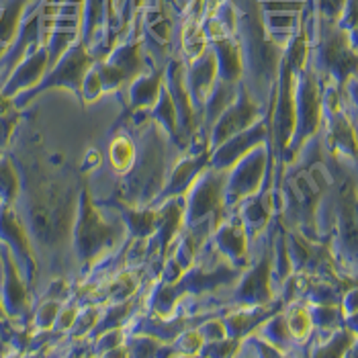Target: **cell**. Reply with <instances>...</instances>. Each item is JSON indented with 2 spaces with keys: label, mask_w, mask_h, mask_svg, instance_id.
Masks as SVG:
<instances>
[{
  "label": "cell",
  "mask_w": 358,
  "mask_h": 358,
  "mask_svg": "<svg viewBox=\"0 0 358 358\" xmlns=\"http://www.w3.org/2000/svg\"><path fill=\"white\" fill-rule=\"evenodd\" d=\"M168 176V154L162 127L152 121L139 136L136 160L125 172L121 201L131 207H145L160 194Z\"/></svg>",
  "instance_id": "6da1fadb"
},
{
  "label": "cell",
  "mask_w": 358,
  "mask_h": 358,
  "mask_svg": "<svg viewBox=\"0 0 358 358\" xmlns=\"http://www.w3.org/2000/svg\"><path fill=\"white\" fill-rule=\"evenodd\" d=\"M125 231V223L109 221L96 209L88 189L78 193V207L72 223V246L80 264L92 266L103 258L109 250L119 244L121 234Z\"/></svg>",
  "instance_id": "7a4b0ae2"
},
{
  "label": "cell",
  "mask_w": 358,
  "mask_h": 358,
  "mask_svg": "<svg viewBox=\"0 0 358 358\" xmlns=\"http://www.w3.org/2000/svg\"><path fill=\"white\" fill-rule=\"evenodd\" d=\"M313 27L317 45L315 52L309 50V57L315 62V72H326L338 86L348 84V78L357 72V41L336 21L320 19L317 13Z\"/></svg>",
  "instance_id": "3957f363"
},
{
  "label": "cell",
  "mask_w": 358,
  "mask_h": 358,
  "mask_svg": "<svg viewBox=\"0 0 358 358\" xmlns=\"http://www.w3.org/2000/svg\"><path fill=\"white\" fill-rule=\"evenodd\" d=\"M227 170H217L207 166L185 193V227L199 229L209 227L211 231L221 221L225 207L223 191H225Z\"/></svg>",
  "instance_id": "277c9868"
},
{
  "label": "cell",
  "mask_w": 358,
  "mask_h": 358,
  "mask_svg": "<svg viewBox=\"0 0 358 358\" xmlns=\"http://www.w3.org/2000/svg\"><path fill=\"white\" fill-rule=\"evenodd\" d=\"M94 62H96V55L78 39L76 43H72L64 54L57 57V62L45 72V76L39 83L31 86L29 90L15 94L10 101L17 109H23L35 96H39L41 92L52 90V88H70L80 99V86H83L84 74L90 70V66Z\"/></svg>",
  "instance_id": "5b68a950"
},
{
  "label": "cell",
  "mask_w": 358,
  "mask_h": 358,
  "mask_svg": "<svg viewBox=\"0 0 358 358\" xmlns=\"http://www.w3.org/2000/svg\"><path fill=\"white\" fill-rule=\"evenodd\" d=\"M324 117V99L320 90L317 72L313 66H305L297 72V84H295V127L293 136L287 145L285 160H293L297 152H301L307 139H311L322 125Z\"/></svg>",
  "instance_id": "8992f818"
},
{
  "label": "cell",
  "mask_w": 358,
  "mask_h": 358,
  "mask_svg": "<svg viewBox=\"0 0 358 358\" xmlns=\"http://www.w3.org/2000/svg\"><path fill=\"white\" fill-rule=\"evenodd\" d=\"M295 84H297V72L289 66L285 57H280L278 66V83H276L275 94L276 101L271 105V138L275 141L276 158H285L287 145L293 136L295 127Z\"/></svg>",
  "instance_id": "52a82bcc"
},
{
  "label": "cell",
  "mask_w": 358,
  "mask_h": 358,
  "mask_svg": "<svg viewBox=\"0 0 358 358\" xmlns=\"http://www.w3.org/2000/svg\"><path fill=\"white\" fill-rule=\"evenodd\" d=\"M105 92L119 90L134 83L141 72H145V57L139 39H127L107 52L101 64H94Z\"/></svg>",
  "instance_id": "ba28073f"
},
{
  "label": "cell",
  "mask_w": 358,
  "mask_h": 358,
  "mask_svg": "<svg viewBox=\"0 0 358 358\" xmlns=\"http://www.w3.org/2000/svg\"><path fill=\"white\" fill-rule=\"evenodd\" d=\"M268 166V152L264 143L256 145L248 154L227 170L223 201L225 205H238L240 201L256 194L262 187V178Z\"/></svg>",
  "instance_id": "9c48e42d"
},
{
  "label": "cell",
  "mask_w": 358,
  "mask_h": 358,
  "mask_svg": "<svg viewBox=\"0 0 358 358\" xmlns=\"http://www.w3.org/2000/svg\"><path fill=\"white\" fill-rule=\"evenodd\" d=\"M260 117H262V103H258L252 96L248 86L240 80L238 83V94H236L234 103L221 113V117L213 123V127L207 136L209 150H215L225 139L248 129L250 125H254Z\"/></svg>",
  "instance_id": "30bf717a"
},
{
  "label": "cell",
  "mask_w": 358,
  "mask_h": 358,
  "mask_svg": "<svg viewBox=\"0 0 358 358\" xmlns=\"http://www.w3.org/2000/svg\"><path fill=\"white\" fill-rule=\"evenodd\" d=\"M0 242L13 252L17 266L31 289L37 280V256L15 205H0Z\"/></svg>",
  "instance_id": "8fae6325"
},
{
  "label": "cell",
  "mask_w": 358,
  "mask_h": 358,
  "mask_svg": "<svg viewBox=\"0 0 358 358\" xmlns=\"http://www.w3.org/2000/svg\"><path fill=\"white\" fill-rule=\"evenodd\" d=\"M0 301L6 317H27L31 313V289L21 275L17 260L0 242Z\"/></svg>",
  "instance_id": "7c38bea8"
},
{
  "label": "cell",
  "mask_w": 358,
  "mask_h": 358,
  "mask_svg": "<svg viewBox=\"0 0 358 358\" xmlns=\"http://www.w3.org/2000/svg\"><path fill=\"white\" fill-rule=\"evenodd\" d=\"M268 138H271V115L266 119L260 117L254 125H250L248 129L231 136L215 150H211L209 166H213L217 170H229L236 162H240L250 150H254L260 143H266Z\"/></svg>",
  "instance_id": "4fadbf2b"
},
{
  "label": "cell",
  "mask_w": 358,
  "mask_h": 358,
  "mask_svg": "<svg viewBox=\"0 0 358 358\" xmlns=\"http://www.w3.org/2000/svg\"><path fill=\"white\" fill-rule=\"evenodd\" d=\"M50 70V54H48V45L39 43L31 54L19 62V66L8 74V78L0 86V94L6 99H13L15 94L29 90L31 86L39 83L45 72Z\"/></svg>",
  "instance_id": "5bb4252c"
},
{
  "label": "cell",
  "mask_w": 358,
  "mask_h": 358,
  "mask_svg": "<svg viewBox=\"0 0 358 358\" xmlns=\"http://www.w3.org/2000/svg\"><path fill=\"white\" fill-rule=\"evenodd\" d=\"M271 278H273V252L266 250L260 262L244 276L236 289V301L242 305L268 303L273 299V289H271Z\"/></svg>",
  "instance_id": "9a60e30c"
},
{
  "label": "cell",
  "mask_w": 358,
  "mask_h": 358,
  "mask_svg": "<svg viewBox=\"0 0 358 358\" xmlns=\"http://www.w3.org/2000/svg\"><path fill=\"white\" fill-rule=\"evenodd\" d=\"M119 19L113 8V0H84L80 41L94 52L101 41V35H107L110 29L117 27Z\"/></svg>",
  "instance_id": "2e32d148"
},
{
  "label": "cell",
  "mask_w": 358,
  "mask_h": 358,
  "mask_svg": "<svg viewBox=\"0 0 358 358\" xmlns=\"http://www.w3.org/2000/svg\"><path fill=\"white\" fill-rule=\"evenodd\" d=\"M209 156H211V150H201L199 154L193 156H187L182 158L180 162H176V166L170 170V174L166 176L164 187L160 194L156 196L160 203H164L168 199H174V196H182L191 189V185L194 182V178L209 166Z\"/></svg>",
  "instance_id": "e0dca14e"
},
{
  "label": "cell",
  "mask_w": 358,
  "mask_h": 358,
  "mask_svg": "<svg viewBox=\"0 0 358 358\" xmlns=\"http://www.w3.org/2000/svg\"><path fill=\"white\" fill-rule=\"evenodd\" d=\"M215 80H217V62L213 50L207 48L203 54L193 57L189 68H185V86L196 110L203 107Z\"/></svg>",
  "instance_id": "ac0fdd59"
},
{
  "label": "cell",
  "mask_w": 358,
  "mask_h": 358,
  "mask_svg": "<svg viewBox=\"0 0 358 358\" xmlns=\"http://www.w3.org/2000/svg\"><path fill=\"white\" fill-rule=\"evenodd\" d=\"M213 244L221 256H225L234 266L246 264L248 254V234L244 229V223L238 217L217 223L213 229Z\"/></svg>",
  "instance_id": "d6986e66"
},
{
  "label": "cell",
  "mask_w": 358,
  "mask_h": 358,
  "mask_svg": "<svg viewBox=\"0 0 358 358\" xmlns=\"http://www.w3.org/2000/svg\"><path fill=\"white\" fill-rule=\"evenodd\" d=\"M209 48L217 62V78L223 83L238 84L244 74V55L236 35H221L209 39Z\"/></svg>",
  "instance_id": "ffe728a7"
},
{
  "label": "cell",
  "mask_w": 358,
  "mask_h": 358,
  "mask_svg": "<svg viewBox=\"0 0 358 358\" xmlns=\"http://www.w3.org/2000/svg\"><path fill=\"white\" fill-rule=\"evenodd\" d=\"M162 86H164V68L141 72L138 78H134V83L129 84V113L152 109L156 101L160 99Z\"/></svg>",
  "instance_id": "44dd1931"
},
{
  "label": "cell",
  "mask_w": 358,
  "mask_h": 358,
  "mask_svg": "<svg viewBox=\"0 0 358 358\" xmlns=\"http://www.w3.org/2000/svg\"><path fill=\"white\" fill-rule=\"evenodd\" d=\"M236 94H238V84L223 83L220 78L213 83V88L209 90V94H207V99H205V103L201 107L203 123H205V136H209L213 123L220 119L221 113L234 103Z\"/></svg>",
  "instance_id": "7402d4cb"
},
{
  "label": "cell",
  "mask_w": 358,
  "mask_h": 358,
  "mask_svg": "<svg viewBox=\"0 0 358 358\" xmlns=\"http://www.w3.org/2000/svg\"><path fill=\"white\" fill-rule=\"evenodd\" d=\"M273 213V199L271 191L260 193L258 196L252 194L248 199H244V207L240 213V220L244 223V229L248 236H256L264 229V225L271 220Z\"/></svg>",
  "instance_id": "603a6c76"
},
{
  "label": "cell",
  "mask_w": 358,
  "mask_h": 358,
  "mask_svg": "<svg viewBox=\"0 0 358 358\" xmlns=\"http://www.w3.org/2000/svg\"><path fill=\"white\" fill-rule=\"evenodd\" d=\"M150 117L152 121H156L162 131L170 141H174L176 145H180V138H178V115H176V107H174V101L168 92V88L162 86V92H160V99L156 101V105L150 109Z\"/></svg>",
  "instance_id": "cb8c5ba5"
},
{
  "label": "cell",
  "mask_w": 358,
  "mask_h": 358,
  "mask_svg": "<svg viewBox=\"0 0 358 358\" xmlns=\"http://www.w3.org/2000/svg\"><path fill=\"white\" fill-rule=\"evenodd\" d=\"M256 330H258V334H260L271 346H275L280 355H285V350H289V348H293V346L297 344V342L293 340V336L289 334L285 315H280V313L268 315V317L264 320V324L258 326Z\"/></svg>",
  "instance_id": "d4e9b609"
},
{
  "label": "cell",
  "mask_w": 358,
  "mask_h": 358,
  "mask_svg": "<svg viewBox=\"0 0 358 358\" xmlns=\"http://www.w3.org/2000/svg\"><path fill=\"white\" fill-rule=\"evenodd\" d=\"M21 191V178L10 156H0V205H15Z\"/></svg>",
  "instance_id": "484cf974"
},
{
  "label": "cell",
  "mask_w": 358,
  "mask_h": 358,
  "mask_svg": "<svg viewBox=\"0 0 358 358\" xmlns=\"http://www.w3.org/2000/svg\"><path fill=\"white\" fill-rule=\"evenodd\" d=\"M109 160L110 166L117 172L125 174L131 168L134 160H136V143H134V139L129 138L127 134H117L109 145Z\"/></svg>",
  "instance_id": "4316f807"
},
{
  "label": "cell",
  "mask_w": 358,
  "mask_h": 358,
  "mask_svg": "<svg viewBox=\"0 0 358 358\" xmlns=\"http://www.w3.org/2000/svg\"><path fill=\"white\" fill-rule=\"evenodd\" d=\"M17 125H19V109L13 105L10 99L0 94V156L6 154Z\"/></svg>",
  "instance_id": "83f0119b"
},
{
  "label": "cell",
  "mask_w": 358,
  "mask_h": 358,
  "mask_svg": "<svg viewBox=\"0 0 358 358\" xmlns=\"http://www.w3.org/2000/svg\"><path fill=\"white\" fill-rule=\"evenodd\" d=\"M287 320V328H289V334L293 336V340L299 344L307 340L313 331V324H311V315H309V309H305L301 305L293 307L289 311V315H285Z\"/></svg>",
  "instance_id": "f1b7e54d"
},
{
  "label": "cell",
  "mask_w": 358,
  "mask_h": 358,
  "mask_svg": "<svg viewBox=\"0 0 358 358\" xmlns=\"http://www.w3.org/2000/svg\"><path fill=\"white\" fill-rule=\"evenodd\" d=\"M311 324L317 330H334L340 326L342 313L334 303H315L309 309Z\"/></svg>",
  "instance_id": "f546056e"
},
{
  "label": "cell",
  "mask_w": 358,
  "mask_h": 358,
  "mask_svg": "<svg viewBox=\"0 0 358 358\" xmlns=\"http://www.w3.org/2000/svg\"><path fill=\"white\" fill-rule=\"evenodd\" d=\"M62 309V303L59 299H54V297H48L43 303L39 305V309L33 313V328L39 331H48L54 328L55 317Z\"/></svg>",
  "instance_id": "4dcf8cb0"
},
{
  "label": "cell",
  "mask_w": 358,
  "mask_h": 358,
  "mask_svg": "<svg viewBox=\"0 0 358 358\" xmlns=\"http://www.w3.org/2000/svg\"><path fill=\"white\" fill-rule=\"evenodd\" d=\"M355 340H357L355 330L338 331V334H334L331 342L326 344V348L317 350L315 355H317V357H342V355H346V350L350 348L348 344H355Z\"/></svg>",
  "instance_id": "1f68e13d"
},
{
  "label": "cell",
  "mask_w": 358,
  "mask_h": 358,
  "mask_svg": "<svg viewBox=\"0 0 358 358\" xmlns=\"http://www.w3.org/2000/svg\"><path fill=\"white\" fill-rule=\"evenodd\" d=\"M103 84H101V78H99V72L94 68V64L90 66V70L84 74L83 86H80V99L86 101V103H94L101 94H103Z\"/></svg>",
  "instance_id": "d6a6232c"
},
{
  "label": "cell",
  "mask_w": 358,
  "mask_h": 358,
  "mask_svg": "<svg viewBox=\"0 0 358 358\" xmlns=\"http://www.w3.org/2000/svg\"><path fill=\"white\" fill-rule=\"evenodd\" d=\"M313 2V8L317 13L320 19H326V21H338L346 0H311Z\"/></svg>",
  "instance_id": "836d02e7"
},
{
  "label": "cell",
  "mask_w": 358,
  "mask_h": 358,
  "mask_svg": "<svg viewBox=\"0 0 358 358\" xmlns=\"http://www.w3.org/2000/svg\"><path fill=\"white\" fill-rule=\"evenodd\" d=\"M99 317H101V313H99V309H94V307H90V309H86L83 313H78V317H76V322H74V326H72V336L74 338H80V336H86V334H90V330L96 326V322H99Z\"/></svg>",
  "instance_id": "e575fe53"
},
{
  "label": "cell",
  "mask_w": 358,
  "mask_h": 358,
  "mask_svg": "<svg viewBox=\"0 0 358 358\" xmlns=\"http://www.w3.org/2000/svg\"><path fill=\"white\" fill-rule=\"evenodd\" d=\"M76 317H78V307H76V305L72 303L70 307H68V305H66V307H62V309H59V313H57V317H55V324H54L55 331L72 330V326H74Z\"/></svg>",
  "instance_id": "d590c367"
},
{
  "label": "cell",
  "mask_w": 358,
  "mask_h": 358,
  "mask_svg": "<svg viewBox=\"0 0 358 358\" xmlns=\"http://www.w3.org/2000/svg\"><path fill=\"white\" fill-rule=\"evenodd\" d=\"M59 4V0H43V8L45 10H52V15L55 13V6Z\"/></svg>",
  "instance_id": "8d00e7d4"
},
{
  "label": "cell",
  "mask_w": 358,
  "mask_h": 358,
  "mask_svg": "<svg viewBox=\"0 0 358 358\" xmlns=\"http://www.w3.org/2000/svg\"><path fill=\"white\" fill-rule=\"evenodd\" d=\"M189 2H191V0H174V4H176L178 13H180V10H182V8H185V6H187Z\"/></svg>",
  "instance_id": "74e56055"
},
{
  "label": "cell",
  "mask_w": 358,
  "mask_h": 358,
  "mask_svg": "<svg viewBox=\"0 0 358 358\" xmlns=\"http://www.w3.org/2000/svg\"><path fill=\"white\" fill-rule=\"evenodd\" d=\"M0 320H6V313H4V307H2V301H0Z\"/></svg>",
  "instance_id": "f35d334b"
}]
</instances>
